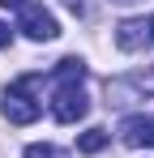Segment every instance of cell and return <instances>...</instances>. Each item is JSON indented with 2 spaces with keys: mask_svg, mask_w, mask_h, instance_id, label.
Instances as JSON below:
<instances>
[{
  "mask_svg": "<svg viewBox=\"0 0 154 158\" xmlns=\"http://www.w3.org/2000/svg\"><path fill=\"white\" fill-rule=\"evenodd\" d=\"M107 141H111L107 128H86L77 137V150H81V154H99V150H107Z\"/></svg>",
  "mask_w": 154,
  "mask_h": 158,
  "instance_id": "cell-8",
  "label": "cell"
},
{
  "mask_svg": "<svg viewBox=\"0 0 154 158\" xmlns=\"http://www.w3.org/2000/svg\"><path fill=\"white\" fill-rule=\"evenodd\" d=\"M26 158H69V154L51 141H34V145H26Z\"/></svg>",
  "mask_w": 154,
  "mask_h": 158,
  "instance_id": "cell-9",
  "label": "cell"
},
{
  "mask_svg": "<svg viewBox=\"0 0 154 158\" xmlns=\"http://www.w3.org/2000/svg\"><path fill=\"white\" fill-rule=\"evenodd\" d=\"M9 43H13V30H9L4 22H0V47H9Z\"/></svg>",
  "mask_w": 154,
  "mask_h": 158,
  "instance_id": "cell-11",
  "label": "cell"
},
{
  "mask_svg": "<svg viewBox=\"0 0 154 158\" xmlns=\"http://www.w3.org/2000/svg\"><path fill=\"white\" fill-rule=\"evenodd\" d=\"M116 47L120 52H146L154 47V17H128L116 26Z\"/></svg>",
  "mask_w": 154,
  "mask_h": 158,
  "instance_id": "cell-3",
  "label": "cell"
},
{
  "mask_svg": "<svg viewBox=\"0 0 154 158\" xmlns=\"http://www.w3.org/2000/svg\"><path fill=\"white\" fill-rule=\"evenodd\" d=\"M81 77H86V64H81L77 56H64V60L56 64V73H51L56 85H81Z\"/></svg>",
  "mask_w": 154,
  "mask_h": 158,
  "instance_id": "cell-7",
  "label": "cell"
},
{
  "mask_svg": "<svg viewBox=\"0 0 154 158\" xmlns=\"http://www.w3.org/2000/svg\"><path fill=\"white\" fill-rule=\"evenodd\" d=\"M86 111H90V98H86L81 85H56V98H51V120L56 124H77Z\"/></svg>",
  "mask_w": 154,
  "mask_h": 158,
  "instance_id": "cell-2",
  "label": "cell"
},
{
  "mask_svg": "<svg viewBox=\"0 0 154 158\" xmlns=\"http://www.w3.org/2000/svg\"><path fill=\"white\" fill-rule=\"evenodd\" d=\"M64 4H69V9H73L77 17H86V13H90V0H64Z\"/></svg>",
  "mask_w": 154,
  "mask_h": 158,
  "instance_id": "cell-10",
  "label": "cell"
},
{
  "mask_svg": "<svg viewBox=\"0 0 154 158\" xmlns=\"http://www.w3.org/2000/svg\"><path fill=\"white\" fill-rule=\"evenodd\" d=\"M154 90V77H116V81H107V103L111 107H128V103H141L146 94Z\"/></svg>",
  "mask_w": 154,
  "mask_h": 158,
  "instance_id": "cell-5",
  "label": "cell"
},
{
  "mask_svg": "<svg viewBox=\"0 0 154 158\" xmlns=\"http://www.w3.org/2000/svg\"><path fill=\"white\" fill-rule=\"evenodd\" d=\"M17 30H22L26 39H34V43H51V39L60 34L56 17H51L43 4H26V9H22V22H17Z\"/></svg>",
  "mask_w": 154,
  "mask_h": 158,
  "instance_id": "cell-4",
  "label": "cell"
},
{
  "mask_svg": "<svg viewBox=\"0 0 154 158\" xmlns=\"http://www.w3.org/2000/svg\"><path fill=\"white\" fill-rule=\"evenodd\" d=\"M43 115V77L26 73L4 90V120L9 124H34Z\"/></svg>",
  "mask_w": 154,
  "mask_h": 158,
  "instance_id": "cell-1",
  "label": "cell"
},
{
  "mask_svg": "<svg viewBox=\"0 0 154 158\" xmlns=\"http://www.w3.org/2000/svg\"><path fill=\"white\" fill-rule=\"evenodd\" d=\"M120 141L133 150H154V115H128L120 124Z\"/></svg>",
  "mask_w": 154,
  "mask_h": 158,
  "instance_id": "cell-6",
  "label": "cell"
},
{
  "mask_svg": "<svg viewBox=\"0 0 154 158\" xmlns=\"http://www.w3.org/2000/svg\"><path fill=\"white\" fill-rule=\"evenodd\" d=\"M116 4H137V0H116Z\"/></svg>",
  "mask_w": 154,
  "mask_h": 158,
  "instance_id": "cell-13",
  "label": "cell"
},
{
  "mask_svg": "<svg viewBox=\"0 0 154 158\" xmlns=\"http://www.w3.org/2000/svg\"><path fill=\"white\" fill-rule=\"evenodd\" d=\"M0 4H4V9H26L30 0H0Z\"/></svg>",
  "mask_w": 154,
  "mask_h": 158,
  "instance_id": "cell-12",
  "label": "cell"
}]
</instances>
